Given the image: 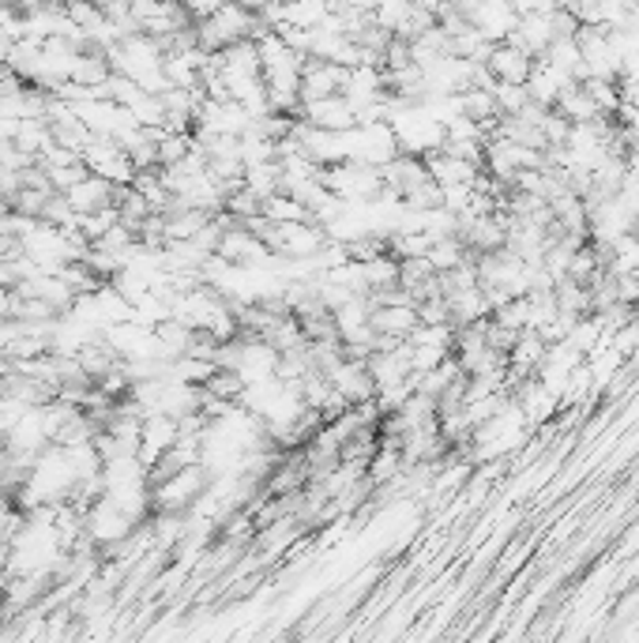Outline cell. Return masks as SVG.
Listing matches in <instances>:
<instances>
[{
  "instance_id": "obj_10",
  "label": "cell",
  "mask_w": 639,
  "mask_h": 643,
  "mask_svg": "<svg viewBox=\"0 0 639 643\" xmlns=\"http://www.w3.org/2000/svg\"><path fill=\"white\" fill-rule=\"evenodd\" d=\"M177 440V418L166 410H155V414H143V440H140V460L147 463V467H155L162 455L174 448Z\"/></svg>"
},
{
  "instance_id": "obj_19",
  "label": "cell",
  "mask_w": 639,
  "mask_h": 643,
  "mask_svg": "<svg viewBox=\"0 0 639 643\" xmlns=\"http://www.w3.org/2000/svg\"><path fill=\"white\" fill-rule=\"evenodd\" d=\"M365 286L372 290H388V286H399V257L395 252H380V257L365 260Z\"/></svg>"
},
{
  "instance_id": "obj_17",
  "label": "cell",
  "mask_w": 639,
  "mask_h": 643,
  "mask_svg": "<svg viewBox=\"0 0 639 643\" xmlns=\"http://www.w3.org/2000/svg\"><path fill=\"white\" fill-rule=\"evenodd\" d=\"M260 215L268 223H305V218H312V211L289 192H271L268 200H260Z\"/></svg>"
},
{
  "instance_id": "obj_25",
  "label": "cell",
  "mask_w": 639,
  "mask_h": 643,
  "mask_svg": "<svg viewBox=\"0 0 639 643\" xmlns=\"http://www.w3.org/2000/svg\"><path fill=\"white\" fill-rule=\"evenodd\" d=\"M403 203H406L411 211H437V207H445V189H440V184L429 177V181H422L417 189L406 192Z\"/></svg>"
},
{
  "instance_id": "obj_30",
  "label": "cell",
  "mask_w": 639,
  "mask_h": 643,
  "mask_svg": "<svg viewBox=\"0 0 639 643\" xmlns=\"http://www.w3.org/2000/svg\"><path fill=\"white\" fill-rule=\"evenodd\" d=\"M237 4H241V8H249L252 15H263L271 4H275V0H237Z\"/></svg>"
},
{
  "instance_id": "obj_1",
  "label": "cell",
  "mask_w": 639,
  "mask_h": 643,
  "mask_svg": "<svg viewBox=\"0 0 639 643\" xmlns=\"http://www.w3.org/2000/svg\"><path fill=\"white\" fill-rule=\"evenodd\" d=\"M263 31H271V27L260 15H252L249 8L237 4V0H223L211 15L196 20V41H200V49H208V53H218V49L234 46V41H245V38H256V34H263Z\"/></svg>"
},
{
  "instance_id": "obj_3",
  "label": "cell",
  "mask_w": 639,
  "mask_h": 643,
  "mask_svg": "<svg viewBox=\"0 0 639 643\" xmlns=\"http://www.w3.org/2000/svg\"><path fill=\"white\" fill-rule=\"evenodd\" d=\"M87 535L95 538V546L98 549H109V546H117V541H125L128 535H132L140 523L132 520V515L125 512L121 504L114 501V497H106L102 493L95 504L87 508Z\"/></svg>"
},
{
  "instance_id": "obj_20",
  "label": "cell",
  "mask_w": 639,
  "mask_h": 643,
  "mask_svg": "<svg viewBox=\"0 0 639 643\" xmlns=\"http://www.w3.org/2000/svg\"><path fill=\"white\" fill-rule=\"evenodd\" d=\"M411 12H414V0H372V23L388 34H403Z\"/></svg>"
},
{
  "instance_id": "obj_6",
  "label": "cell",
  "mask_w": 639,
  "mask_h": 643,
  "mask_svg": "<svg viewBox=\"0 0 639 643\" xmlns=\"http://www.w3.org/2000/svg\"><path fill=\"white\" fill-rule=\"evenodd\" d=\"M305 121H312L317 129H328V132H351L357 129V109L351 106V98L339 91V95H328L320 102H305L301 114Z\"/></svg>"
},
{
  "instance_id": "obj_15",
  "label": "cell",
  "mask_w": 639,
  "mask_h": 643,
  "mask_svg": "<svg viewBox=\"0 0 639 643\" xmlns=\"http://www.w3.org/2000/svg\"><path fill=\"white\" fill-rule=\"evenodd\" d=\"M403 467H406V463H403V448L388 444V440H380V448L369 455V463H365V474H369L372 489H380V486H388V481L395 478V474L403 471Z\"/></svg>"
},
{
  "instance_id": "obj_9",
  "label": "cell",
  "mask_w": 639,
  "mask_h": 643,
  "mask_svg": "<svg viewBox=\"0 0 639 643\" xmlns=\"http://www.w3.org/2000/svg\"><path fill=\"white\" fill-rule=\"evenodd\" d=\"M519 23V12L511 0H482L471 8V27L489 41H505Z\"/></svg>"
},
{
  "instance_id": "obj_31",
  "label": "cell",
  "mask_w": 639,
  "mask_h": 643,
  "mask_svg": "<svg viewBox=\"0 0 639 643\" xmlns=\"http://www.w3.org/2000/svg\"><path fill=\"white\" fill-rule=\"evenodd\" d=\"M95 4H102V0H95Z\"/></svg>"
},
{
  "instance_id": "obj_2",
  "label": "cell",
  "mask_w": 639,
  "mask_h": 643,
  "mask_svg": "<svg viewBox=\"0 0 639 643\" xmlns=\"http://www.w3.org/2000/svg\"><path fill=\"white\" fill-rule=\"evenodd\" d=\"M211 474L203 471V463H192V467L185 471H174L166 474L162 481L151 486V508L155 512H192V504L203 497V489H208Z\"/></svg>"
},
{
  "instance_id": "obj_18",
  "label": "cell",
  "mask_w": 639,
  "mask_h": 643,
  "mask_svg": "<svg viewBox=\"0 0 639 643\" xmlns=\"http://www.w3.org/2000/svg\"><path fill=\"white\" fill-rule=\"evenodd\" d=\"M245 189H252L260 200H268L271 192H283V163H256L245 166Z\"/></svg>"
},
{
  "instance_id": "obj_12",
  "label": "cell",
  "mask_w": 639,
  "mask_h": 643,
  "mask_svg": "<svg viewBox=\"0 0 639 643\" xmlns=\"http://www.w3.org/2000/svg\"><path fill=\"white\" fill-rule=\"evenodd\" d=\"M568 75H560L553 64H545L542 57H534V68H531V75H526V95H531L534 106H542V109H553L557 106V98H560V91L568 87Z\"/></svg>"
},
{
  "instance_id": "obj_5",
  "label": "cell",
  "mask_w": 639,
  "mask_h": 643,
  "mask_svg": "<svg viewBox=\"0 0 639 643\" xmlns=\"http://www.w3.org/2000/svg\"><path fill=\"white\" fill-rule=\"evenodd\" d=\"M346 80V64L320 61V57H305L301 64V106L305 102H320L328 95H339Z\"/></svg>"
},
{
  "instance_id": "obj_13",
  "label": "cell",
  "mask_w": 639,
  "mask_h": 643,
  "mask_svg": "<svg viewBox=\"0 0 639 643\" xmlns=\"http://www.w3.org/2000/svg\"><path fill=\"white\" fill-rule=\"evenodd\" d=\"M369 324L383 338H406L422 320H417V305H372Z\"/></svg>"
},
{
  "instance_id": "obj_16",
  "label": "cell",
  "mask_w": 639,
  "mask_h": 643,
  "mask_svg": "<svg viewBox=\"0 0 639 643\" xmlns=\"http://www.w3.org/2000/svg\"><path fill=\"white\" fill-rule=\"evenodd\" d=\"M557 114H565L572 124H583V121H594V117H602L599 114V106H594V98L587 95V87L583 83H568L565 91H560V98H557Z\"/></svg>"
},
{
  "instance_id": "obj_8",
  "label": "cell",
  "mask_w": 639,
  "mask_h": 643,
  "mask_svg": "<svg viewBox=\"0 0 639 643\" xmlns=\"http://www.w3.org/2000/svg\"><path fill=\"white\" fill-rule=\"evenodd\" d=\"M485 68H489V75L500 83H526V75H531V68H534V57L526 53L523 46H516V41H493L489 57H485Z\"/></svg>"
},
{
  "instance_id": "obj_23",
  "label": "cell",
  "mask_w": 639,
  "mask_h": 643,
  "mask_svg": "<svg viewBox=\"0 0 639 643\" xmlns=\"http://www.w3.org/2000/svg\"><path fill=\"white\" fill-rule=\"evenodd\" d=\"M437 275V267L429 264V257H403L399 260V286L403 290H417L422 283H429V278Z\"/></svg>"
},
{
  "instance_id": "obj_29",
  "label": "cell",
  "mask_w": 639,
  "mask_h": 643,
  "mask_svg": "<svg viewBox=\"0 0 639 643\" xmlns=\"http://www.w3.org/2000/svg\"><path fill=\"white\" fill-rule=\"evenodd\" d=\"M218 4H223V0H181V8L192 15V20H203V15H211Z\"/></svg>"
},
{
  "instance_id": "obj_4",
  "label": "cell",
  "mask_w": 639,
  "mask_h": 643,
  "mask_svg": "<svg viewBox=\"0 0 639 643\" xmlns=\"http://www.w3.org/2000/svg\"><path fill=\"white\" fill-rule=\"evenodd\" d=\"M83 163H87L91 174L106 177V181H114V184H132V177H135L132 158H128V151L114 135H95V140L83 147Z\"/></svg>"
},
{
  "instance_id": "obj_11",
  "label": "cell",
  "mask_w": 639,
  "mask_h": 643,
  "mask_svg": "<svg viewBox=\"0 0 639 643\" xmlns=\"http://www.w3.org/2000/svg\"><path fill=\"white\" fill-rule=\"evenodd\" d=\"M64 197L75 207V215H95V211L117 207V184L98 174H87L75 189H68Z\"/></svg>"
},
{
  "instance_id": "obj_27",
  "label": "cell",
  "mask_w": 639,
  "mask_h": 643,
  "mask_svg": "<svg viewBox=\"0 0 639 643\" xmlns=\"http://www.w3.org/2000/svg\"><path fill=\"white\" fill-rule=\"evenodd\" d=\"M448 346H429V343H411V372H433L448 358Z\"/></svg>"
},
{
  "instance_id": "obj_28",
  "label": "cell",
  "mask_w": 639,
  "mask_h": 643,
  "mask_svg": "<svg viewBox=\"0 0 639 643\" xmlns=\"http://www.w3.org/2000/svg\"><path fill=\"white\" fill-rule=\"evenodd\" d=\"M49 197H54V192H49V189H31V184H23V189L15 192L12 207H15V211H23V215H31V218H42V211H46Z\"/></svg>"
},
{
  "instance_id": "obj_26",
  "label": "cell",
  "mask_w": 639,
  "mask_h": 643,
  "mask_svg": "<svg viewBox=\"0 0 639 643\" xmlns=\"http://www.w3.org/2000/svg\"><path fill=\"white\" fill-rule=\"evenodd\" d=\"M42 169H46V166H42ZM46 174H49V184H54V192H68V189H75V184H80L83 177L91 174V169L80 158V163H72V166H49Z\"/></svg>"
},
{
  "instance_id": "obj_14",
  "label": "cell",
  "mask_w": 639,
  "mask_h": 643,
  "mask_svg": "<svg viewBox=\"0 0 639 643\" xmlns=\"http://www.w3.org/2000/svg\"><path fill=\"white\" fill-rule=\"evenodd\" d=\"M448 309H451V324L455 328H466V324H478L493 312L489 298H485L482 286H471V290H459L448 298Z\"/></svg>"
},
{
  "instance_id": "obj_21",
  "label": "cell",
  "mask_w": 639,
  "mask_h": 643,
  "mask_svg": "<svg viewBox=\"0 0 639 643\" xmlns=\"http://www.w3.org/2000/svg\"><path fill=\"white\" fill-rule=\"evenodd\" d=\"M203 388H208V392L215 395V400H226V403H241L245 380L237 377L234 369H223V366H218V369L208 377V384H203Z\"/></svg>"
},
{
  "instance_id": "obj_7",
  "label": "cell",
  "mask_w": 639,
  "mask_h": 643,
  "mask_svg": "<svg viewBox=\"0 0 639 643\" xmlns=\"http://www.w3.org/2000/svg\"><path fill=\"white\" fill-rule=\"evenodd\" d=\"M328 380H331V388H335V392L343 395V400L351 403V406L377 395V384H372L369 361H362V358H343L335 369H328Z\"/></svg>"
},
{
  "instance_id": "obj_22",
  "label": "cell",
  "mask_w": 639,
  "mask_h": 643,
  "mask_svg": "<svg viewBox=\"0 0 639 643\" xmlns=\"http://www.w3.org/2000/svg\"><path fill=\"white\" fill-rule=\"evenodd\" d=\"M489 317L500 320V324H508V328H516V332H523V328H531V298H526V294L508 298L505 305H497Z\"/></svg>"
},
{
  "instance_id": "obj_24",
  "label": "cell",
  "mask_w": 639,
  "mask_h": 643,
  "mask_svg": "<svg viewBox=\"0 0 639 643\" xmlns=\"http://www.w3.org/2000/svg\"><path fill=\"white\" fill-rule=\"evenodd\" d=\"M493 98H497L500 117H516L519 109L531 102V95H526V83H500V80H497V87H493Z\"/></svg>"
}]
</instances>
